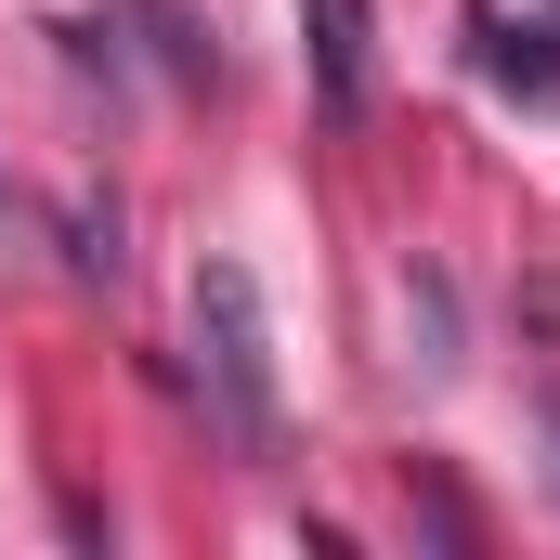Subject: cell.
Returning <instances> with one entry per match:
<instances>
[{"label": "cell", "instance_id": "6da1fadb", "mask_svg": "<svg viewBox=\"0 0 560 560\" xmlns=\"http://www.w3.org/2000/svg\"><path fill=\"white\" fill-rule=\"evenodd\" d=\"M196 378H209V418L235 456H275L287 443V392H275V313L248 261H196Z\"/></svg>", "mask_w": 560, "mask_h": 560}, {"label": "cell", "instance_id": "7a4b0ae2", "mask_svg": "<svg viewBox=\"0 0 560 560\" xmlns=\"http://www.w3.org/2000/svg\"><path fill=\"white\" fill-rule=\"evenodd\" d=\"M469 66L522 105H560V26L548 13H509V0H469Z\"/></svg>", "mask_w": 560, "mask_h": 560}, {"label": "cell", "instance_id": "3957f363", "mask_svg": "<svg viewBox=\"0 0 560 560\" xmlns=\"http://www.w3.org/2000/svg\"><path fill=\"white\" fill-rule=\"evenodd\" d=\"M300 39H313L326 105H339V118H365V92H378V66H365V0H300Z\"/></svg>", "mask_w": 560, "mask_h": 560}, {"label": "cell", "instance_id": "277c9868", "mask_svg": "<svg viewBox=\"0 0 560 560\" xmlns=\"http://www.w3.org/2000/svg\"><path fill=\"white\" fill-rule=\"evenodd\" d=\"M66 275L79 287L118 275V196H79V209H66Z\"/></svg>", "mask_w": 560, "mask_h": 560}, {"label": "cell", "instance_id": "5b68a950", "mask_svg": "<svg viewBox=\"0 0 560 560\" xmlns=\"http://www.w3.org/2000/svg\"><path fill=\"white\" fill-rule=\"evenodd\" d=\"M405 313H418V339H430L418 365H456V300H443V275H418V287H405Z\"/></svg>", "mask_w": 560, "mask_h": 560}, {"label": "cell", "instance_id": "8992f818", "mask_svg": "<svg viewBox=\"0 0 560 560\" xmlns=\"http://www.w3.org/2000/svg\"><path fill=\"white\" fill-rule=\"evenodd\" d=\"M13 235H26V209H13V170H0V248H13Z\"/></svg>", "mask_w": 560, "mask_h": 560}]
</instances>
